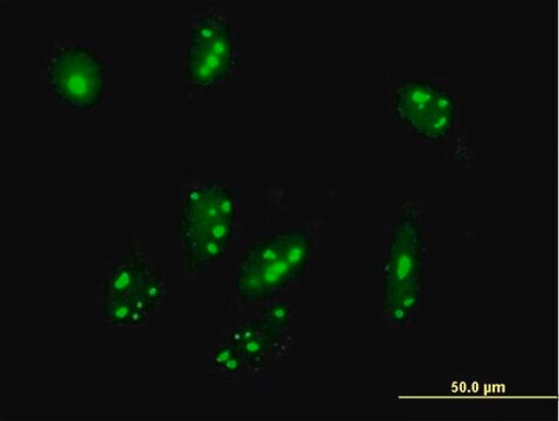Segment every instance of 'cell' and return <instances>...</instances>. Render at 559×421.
<instances>
[{"mask_svg":"<svg viewBox=\"0 0 559 421\" xmlns=\"http://www.w3.org/2000/svg\"><path fill=\"white\" fill-rule=\"evenodd\" d=\"M430 236L425 208L407 200L394 213L377 249L373 300L394 329L414 327L424 312L429 286Z\"/></svg>","mask_w":559,"mask_h":421,"instance_id":"cell-1","label":"cell"},{"mask_svg":"<svg viewBox=\"0 0 559 421\" xmlns=\"http://www.w3.org/2000/svg\"><path fill=\"white\" fill-rule=\"evenodd\" d=\"M391 117L414 144L445 154L457 166L473 164L468 99L448 75L414 73L393 81Z\"/></svg>","mask_w":559,"mask_h":421,"instance_id":"cell-2","label":"cell"},{"mask_svg":"<svg viewBox=\"0 0 559 421\" xmlns=\"http://www.w3.org/2000/svg\"><path fill=\"white\" fill-rule=\"evenodd\" d=\"M318 255V237L309 225L285 226L253 239L235 267V286L245 300L275 301L298 285Z\"/></svg>","mask_w":559,"mask_h":421,"instance_id":"cell-3","label":"cell"},{"mask_svg":"<svg viewBox=\"0 0 559 421\" xmlns=\"http://www.w3.org/2000/svg\"><path fill=\"white\" fill-rule=\"evenodd\" d=\"M242 37L233 12L218 7L189 15L182 39L183 73L195 94L234 91L242 76Z\"/></svg>","mask_w":559,"mask_h":421,"instance_id":"cell-4","label":"cell"},{"mask_svg":"<svg viewBox=\"0 0 559 421\" xmlns=\"http://www.w3.org/2000/svg\"><path fill=\"white\" fill-rule=\"evenodd\" d=\"M240 196L221 180H203L187 190L180 203L176 234L195 273L216 264L234 244L240 221Z\"/></svg>","mask_w":559,"mask_h":421,"instance_id":"cell-5","label":"cell"},{"mask_svg":"<svg viewBox=\"0 0 559 421\" xmlns=\"http://www.w3.org/2000/svg\"><path fill=\"white\" fill-rule=\"evenodd\" d=\"M298 320L292 301H272L259 317L229 332L211 351L209 362L224 376L249 374L271 366L295 344Z\"/></svg>","mask_w":559,"mask_h":421,"instance_id":"cell-6","label":"cell"},{"mask_svg":"<svg viewBox=\"0 0 559 421\" xmlns=\"http://www.w3.org/2000/svg\"><path fill=\"white\" fill-rule=\"evenodd\" d=\"M46 89L64 108L90 112L102 107L109 85L100 55L85 43L57 41L43 63Z\"/></svg>","mask_w":559,"mask_h":421,"instance_id":"cell-7","label":"cell"}]
</instances>
